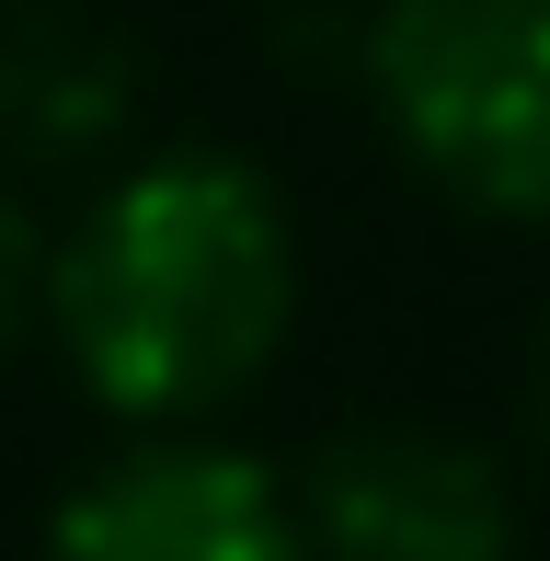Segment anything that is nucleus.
Instances as JSON below:
<instances>
[{"mask_svg":"<svg viewBox=\"0 0 550 561\" xmlns=\"http://www.w3.org/2000/svg\"><path fill=\"white\" fill-rule=\"evenodd\" d=\"M58 355L127 424H207L275 367L298 321L287 195L230 149H161L115 172L46 264Z\"/></svg>","mask_w":550,"mask_h":561,"instance_id":"obj_1","label":"nucleus"},{"mask_svg":"<svg viewBox=\"0 0 550 561\" xmlns=\"http://www.w3.org/2000/svg\"><path fill=\"white\" fill-rule=\"evenodd\" d=\"M46 561H310V527L253 447L149 436L58 504Z\"/></svg>","mask_w":550,"mask_h":561,"instance_id":"obj_3","label":"nucleus"},{"mask_svg":"<svg viewBox=\"0 0 550 561\" xmlns=\"http://www.w3.org/2000/svg\"><path fill=\"white\" fill-rule=\"evenodd\" d=\"M298 527H310V561H516L505 470L424 424L333 436L298 481Z\"/></svg>","mask_w":550,"mask_h":561,"instance_id":"obj_4","label":"nucleus"},{"mask_svg":"<svg viewBox=\"0 0 550 561\" xmlns=\"http://www.w3.org/2000/svg\"><path fill=\"white\" fill-rule=\"evenodd\" d=\"M528 424H539V458H550V333H539V355H528Z\"/></svg>","mask_w":550,"mask_h":561,"instance_id":"obj_7","label":"nucleus"},{"mask_svg":"<svg viewBox=\"0 0 550 561\" xmlns=\"http://www.w3.org/2000/svg\"><path fill=\"white\" fill-rule=\"evenodd\" d=\"M367 81L470 218H550V0H379Z\"/></svg>","mask_w":550,"mask_h":561,"instance_id":"obj_2","label":"nucleus"},{"mask_svg":"<svg viewBox=\"0 0 550 561\" xmlns=\"http://www.w3.org/2000/svg\"><path fill=\"white\" fill-rule=\"evenodd\" d=\"M23 298H35V229L12 218V195H0V344H12Z\"/></svg>","mask_w":550,"mask_h":561,"instance_id":"obj_6","label":"nucleus"},{"mask_svg":"<svg viewBox=\"0 0 550 561\" xmlns=\"http://www.w3.org/2000/svg\"><path fill=\"white\" fill-rule=\"evenodd\" d=\"M0 126L35 149H92L127 126V58L92 46L81 23H23L0 46Z\"/></svg>","mask_w":550,"mask_h":561,"instance_id":"obj_5","label":"nucleus"}]
</instances>
